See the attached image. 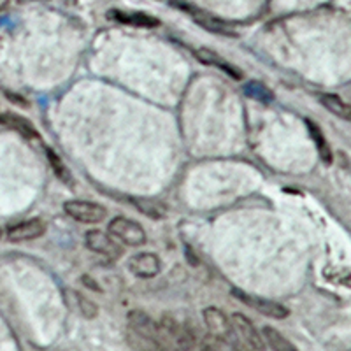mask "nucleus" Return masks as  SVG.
Segmentation results:
<instances>
[{
  "mask_svg": "<svg viewBox=\"0 0 351 351\" xmlns=\"http://www.w3.org/2000/svg\"><path fill=\"white\" fill-rule=\"evenodd\" d=\"M221 344L223 343L216 339V337H213L211 334L204 335L202 337V351H223Z\"/></svg>",
  "mask_w": 351,
  "mask_h": 351,
  "instance_id": "nucleus-21",
  "label": "nucleus"
},
{
  "mask_svg": "<svg viewBox=\"0 0 351 351\" xmlns=\"http://www.w3.org/2000/svg\"><path fill=\"white\" fill-rule=\"evenodd\" d=\"M77 304H80V313L84 316V318H95L97 316V306L92 302V300H88L86 297L83 295H76Z\"/></svg>",
  "mask_w": 351,
  "mask_h": 351,
  "instance_id": "nucleus-20",
  "label": "nucleus"
},
{
  "mask_svg": "<svg viewBox=\"0 0 351 351\" xmlns=\"http://www.w3.org/2000/svg\"><path fill=\"white\" fill-rule=\"evenodd\" d=\"M109 16L112 20L120 21V23L132 25V27H144V28H155L158 27L160 21L156 18L144 14V12H125V11H111Z\"/></svg>",
  "mask_w": 351,
  "mask_h": 351,
  "instance_id": "nucleus-14",
  "label": "nucleus"
},
{
  "mask_svg": "<svg viewBox=\"0 0 351 351\" xmlns=\"http://www.w3.org/2000/svg\"><path fill=\"white\" fill-rule=\"evenodd\" d=\"M0 125L18 132L23 137H27V139H39V132L34 128V125L28 120H25L23 116L14 114V112H0Z\"/></svg>",
  "mask_w": 351,
  "mask_h": 351,
  "instance_id": "nucleus-11",
  "label": "nucleus"
},
{
  "mask_svg": "<svg viewBox=\"0 0 351 351\" xmlns=\"http://www.w3.org/2000/svg\"><path fill=\"white\" fill-rule=\"evenodd\" d=\"M232 295L237 297L239 300H243L246 306L253 307L255 311L262 313V315L269 316V318H274V319H285L290 311H288L287 307L280 302H274V300H269V299H260V297L255 295H247L244 291L241 290H232Z\"/></svg>",
  "mask_w": 351,
  "mask_h": 351,
  "instance_id": "nucleus-6",
  "label": "nucleus"
},
{
  "mask_svg": "<svg viewBox=\"0 0 351 351\" xmlns=\"http://www.w3.org/2000/svg\"><path fill=\"white\" fill-rule=\"evenodd\" d=\"M319 102L327 111H330L332 114H335L341 120H346L351 123V106L348 102H344L341 97L332 95V93H324L319 95Z\"/></svg>",
  "mask_w": 351,
  "mask_h": 351,
  "instance_id": "nucleus-15",
  "label": "nucleus"
},
{
  "mask_svg": "<svg viewBox=\"0 0 351 351\" xmlns=\"http://www.w3.org/2000/svg\"><path fill=\"white\" fill-rule=\"evenodd\" d=\"M46 232V223L39 218L27 219L18 225H12L8 230V239L11 243H27L40 237Z\"/></svg>",
  "mask_w": 351,
  "mask_h": 351,
  "instance_id": "nucleus-7",
  "label": "nucleus"
},
{
  "mask_svg": "<svg viewBox=\"0 0 351 351\" xmlns=\"http://www.w3.org/2000/svg\"><path fill=\"white\" fill-rule=\"evenodd\" d=\"M202 316L204 324H206L208 332L213 337H216V339L221 341L223 344L230 346L234 351H247L239 341V337H237L236 330H234L230 316L225 315L218 307H206Z\"/></svg>",
  "mask_w": 351,
  "mask_h": 351,
  "instance_id": "nucleus-1",
  "label": "nucleus"
},
{
  "mask_svg": "<svg viewBox=\"0 0 351 351\" xmlns=\"http://www.w3.org/2000/svg\"><path fill=\"white\" fill-rule=\"evenodd\" d=\"M262 335L263 341L271 348L272 351H299L295 348V344L288 341L280 330H276L272 327H263L262 328Z\"/></svg>",
  "mask_w": 351,
  "mask_h": 351,
  "instance_id": "nucleus-16",
  "label": "nucleus"
},
{
  "mask_svg": "<svg viewBox=\"0 0 351 351\" xmlns=\"http://www.w3.org/2000/svg\"><path fill=\"white\" fill-rule=\"evenodd\" d=\"M86 246L97 255L104 256L108 260H118L121 256V246L118 241L102 230H90L86 234Z\"/></svg>",
  "mask_w": 351,
  "mask_h": 351,
  "instance_id": "nucleus-5",
  "label": "nucleus"
},
{
  "mask_svg": "<svg viewBox=\"0 0 351 351\" xmlns=\"http://www.w3.org/2000/svg\"><path fill=\"white\" fill-rule=\"evenodd\" d=\"M9 5V0H0V12L4 11L5 8H8Z\"/></svg>",
  "mask_w": 351,
  "mask_h": 351,
  "instance_id": "nucleus-23",
  "label": "nucleus"
},
{
  "mask_svg": "<svg viewBox=\"0 0 351 351\" xmlns=\"http://www.w3.org/2000/svg\"><path fill=\"white\" fill-rule=\"evenodd\" d=\"M64 211L65 215L81 223H100L108 216L106 208L90 200H69L64 204Z\"/></svg>",
  "mask_w": 351,
  "mask_h": 351,
  "instance_id": "nucleus-4",
  "label": "nucleus"
},
{
  "mask_svg": "<svg viewBox=\"0 0 351 351\" xmlns=\"http://www.w3.org/2000/svg\"><path fill=\"white\" fill-rule=\"evenodd\" d=\"M108 230L116 241H120L127 246H141V244L146 243L144 228L137 221L125 218V216H116L114 219H111Z\"/></svg>",
  "mask_w": 351,
  "mask_h": 351,
  "instance_id": "nucleus-2",
  "label": "nucleus"
},
{
  "mask_svg": "<svg viewBox=\"0 0 351 351\" xmlns=\"http://www.w3.org/2000/svg\"><path fill=\"white\" fill-rule=\"evenodd\" d=\"M188 11H190V14L193 16V20L197 21V25H200V27L209 30V32L219 34V36H227V37L236 36V32H234V28H232L230 25L218 20V18L211 16V14H208V12L197 11V9H192V8H188Z\"/></svg>",
  "mask_w": 351,
  "mask_h": 351,
  "instance_id": "nucleus-10",
  "label": "nucleus"
},
{
  "mask_svg": "<svg viewBox=\"0 0 351 351\" xmlns=\"http://www.w3.org/2000/svg\"><path fill=\"white\" fill-rule=\"evenodd\" d=\"M202 337L192 325H181L180 335L176 341L174 351H202Z\"/></svg>",
  "mask_w": 351,
  "mask_h": 351,
  "instance_id": "nucleus-13",
  "label": "nucleus"
},
{
  "mask_svg": "<svg viewBox=\"0 0 351 351\" xmlns=\"http://www.w3.org/2000/svg\"><path fill=\"white\" fill-rule=\"evenodd\" d=\"M232 325H234V330H236L237 337L243 343V346L247 351H263L265 350V341H263V335L256 330L255 325L252 324V319L246 318L241 313H234L230 316Z\"/></svg>",
  "mask_w": 351,
  "mask_h": 351,
  "instance_id": "nucleus-3",
  "label": "nucleus"
},
{
  "mask_svg": "<svg viewBox=\"0 0 351 351\" xmlns=\"http://www.w3.org/2000/svg\"><path fill=\"white\" fill-rule=\"evenodd\" d=\"M0 237H2V230H0Z\"/></svg>",
  "mask_w": 351,
  "mask_h": 351,
  "instance_id": "nucleus-24",
  "label": "nucleus"
},
{
  "mask_svg": "<svg viewBox=\"0 0 351 351\" xmlns=\"http://www.w3.org/2000/svg\"><path fill=\"white\" fill-rule=\"evenodd\" d=\"M128 269L141 280H149L160 272V258L155 253H137L128 262Z\"/></svg>",
  "mask_w": 351,
  "mask_h": 351,
  "instance_id": "nucleus-8",
  "label": "nucleus"
},
{
  "mask_svg": "<svg viewBox=\"0 0 351 351\" xmlns=\"http://www.w3.org/2000/svg\"><path fill=\"white\" fill-rule=\"evenodd\" d=\"M18 4H30V2H46V0H16Z\"/></svg>",
  "mask_w": 351,
  "mask_h": 351,
  "instance_id": "nucleus-22",
  "label": "nucleus"
},
{
  "mask_svg": "<svg viewBox=\"0 0 351 351\" xmlns=\"http://www.w3.org/2000/svg\"><path fill=\"white\" fill-rule=\"evenodd\" d=\"M48 156H49V162H51V167L55 169L56 176L60 178V181H64V183H72L71 172H69L67 167H65V165L62 164V160L58 158V156H56L55 153L51 152V149H49V152H48Z\"/></svg>",
  "mask_w": 351,
  "mask_h": 351,
  "instance_id": "nucleus-19",
  "label": "nucleus"
},
{
  "mask_svg": "<svg viewBox=\"0 0 351 351\" xmlns=\"http://www.w3.org/2000/svg\"><path fill=\"white\" fill-rule=\"evenodd\" d=\"M158 324V344L160 351H174L176 341H178V335H180L181 324H178L172 316L165 315L162 316Z\"/></svg>",
  "mask_w": 351,
  "mask_h": 351,
  "instance_id": "nucleus-9",
  "label": "nucleus"
},
{
  "mask_svg": "<svg viewBox=\"0 0 351 351\" xmlns=\"http://www.w3.org/2000/svg\"><path fill=\"white\" fill-rule=\"evenodd\" d=\"M244 95L256 100V102H262V104H271L272 99H274L271 90L258 81H247L244 84Z\"/></svg>",
  "mask_w": 351,
  "mask_h": 351,
  "instance_id": "nucleus-18",
  "label": "nucleus"
},
{
  "mask_svg": "<svg viewBox=\"0 0 351 351\" xmlns=\"http://www.w3.org/2000/svg\"><path fill=\"white\" fill-rule=\"evenodd\" d=\"M195 56L202 62V64L211 65V67H216V69H221L225 74H228V76L234 77V80H241V77H243V74H241V71L236 67V65L228 64L225 58L218 56L215 51H211V49H206V48L197 49Z\"/></svg>",
  "mask_w": 351,
  "mask_h": 351,
  "instance_id": "nucleus-12",
  "label": "nucleus"
},
{
  "mask_svg": "<svg viewBox=\"0 0 351 351\" xmlns=\"http://www.w3.org/2000/svg\"><path fill=\"white\" fill-rule=\"evenodd\" d=\"M307 128H309V134H311L313 141H315L319 158L324 160L325 164H332V149H330V146H328L327 139H325L322 128H319L318 125L313 123L311 120H307Z\"/></svg>",
  "mask_w": 351,
  "mask_h": 351,
  "instance_id": "nucleus-17",
  "label": "nucleus"
}]
</instances>
